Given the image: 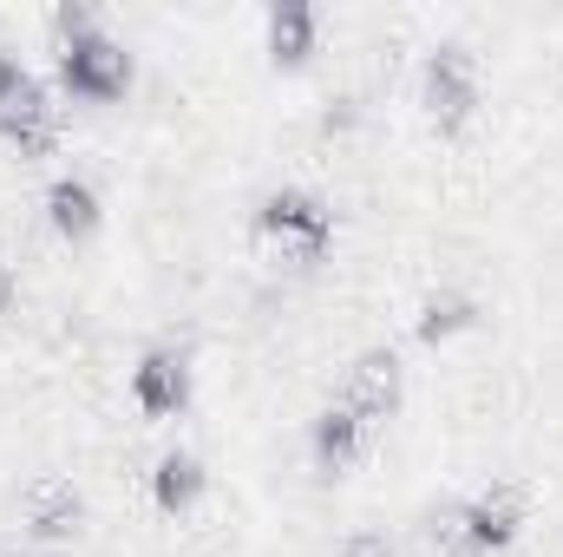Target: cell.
Segmentation results:
<instances>
[{
  "label": "cell",
  "mask_w": 563,
  "mask_h": 557,
  "mask_svg": "<svg viewBox=\"0 0 563 557\" xmlns=\"http://www.w3.org/2000/svg\"><path fill=\"white\" fill-rule=\"evenodd\" d=\"M420 99H426V112H432V125H445V132L478 112V66H472L465 46H432L426 53Z\"/></svg>",
  "instance_id": "obj_4"
},
{
  "label": "cell",
  "mask_w": 563,
  "mask_h": 557,
  "mask_svg": "<svg viewBox=\"0 0 563 557\" xmlns=\"http://www.w3.org/2000/svg\"><path fill=\"white\" fill-rule=\"evenodd\" d=\"M314 40H321V13H314L308 0L269 7V59H276V66H301V59L314 53Z\"/></svg>",
  "instance_id": "obj_10"
},
{
  "label": "cell",
  "mask_w": 563,
  "mask_h": 557,
  "mask_svg": "<svg viewBox=\"0 0 563 557\" xmlns=\"http://www.w3.org/2000/svg\"><path fill=\"white\" fill-rule=\"evenodd\" d=\"M46 223L66 237V243H86L99 223H106V204H99V184L79 177V171H59L46 184Z\"/></svg>",
  "instance_id": "obj_7"
},
{
  "label": "cell",
  "mask_w": 563,
  "mask_h": 557,
  "mask_svg": "<svg viewBox=\"0 0 563 557\" xmlns=\"http://www.w3.org/2000/svg\"><path fill=\"white\" fill-rule=\"evenodd\" d=\"M478 321V302L465 295V288H432L420 302V341H452V335H465Z\"/></svg>",
  "instance_id": "obj_12"
},
{
  "label": "cell",
  "mask_w": 563,
  "mask_h": 557,
  "mask_svg": "<svg viewBox=\"0 0 563 557\" xmlns=\"http://www.w3.org/2000/svg\"><path fill=\"white\" fill-rule=\"evenodd\" d=\"M132 401L151 419H170L190 407V354L184 348H144L132 368Z\"/></svg>",
  "instance_id": "obj_5"
},
{
  "label": "cell",
  "mask_w": 563,
  "mask_h": 557,
  "mask_svg": "<svg viewBox=\"0 0 563 557\" xmlns=\"http://www.w3.org/2000/svg\"><path fill=\"white\" fill-rule=\"evenodd\" d=\"M347 557H387V545H380V538H354V545H347Z\"/></svg>",
  "instance_id": "obj_15"
},
{
  "label": "cell",
  "mask_w": 563,
  "mask_h": 557,
  "mask_svg": "<svg viewBox=\"0 0 563 557\" xmlns=\"http://www.w3.org/2000/svg\"><path fill=\"white\" fill-rule=\"evenodd\" d=\"M256 237L282 250L288 263H321L328 256V243H334V210L314 197V190H301V184H282L269 190L263 204H256Z\"/></svg>",
  "instance_id": "obj_1"
},
{
  "label": "cell",
  "mask_w": 563,
  "mask_h": 557,
  "mask_svg": "<svg viewBox=\"0 0 563 557\" xmlns=\"http://www.w3.org/2000/svg\"><path fill=\"white\" fill-rule=\"evenodd\" d=\"M341 407H354L367 426H374V419H394V407H400V354H394V348H367V354L347 368Z\"/></svg>",
  "instance_id": "obj_6"
},
{
  "label": "cell",
  "mask_w": 563,
  "mask_h": 557,
  "mask_svg": "<svg viewBox=\"0 0 563 557\" xmlns=\"http://www.w3.org/2000/svg\"><path fill=\"white\" fill-rule=\"evenodd\" d=\"M361 446H367V419L354 414V407H321L314 426H308V459H314V472H347L354 459H361Z\"/></svg>",
  "instance_id": "obj_8"
},
{
  "label": "cell",
  "mask_w": 563,
  "mask_h": 557,
  "mask_svg": "<svg viewBox=\"0 0 563 557\" xmlns=\"http://www.w3.org/2000/svg\"><path fill=\"white\" fill-rule=\"evenodd\" d=\"M59 86H66L73 99L106 106V99H119V92L132 86V53H125L106 26H86V33L59 40Z\"/></svg>",
  "instance_id": "obj_3"
},
{
  "label": "cell",
  "mask_w": 563,
  "mask_h": 557,
  "mask_svg": "<svg viewBox=\"0 0 563 557\" xmlns=\"http://www.w3.org/2000/svg\"><path fill=\"white\" fill-rule=\"evenodd\" d=\"M151 499H157V512H190L197 499H203V459L197 452H164L157 459V472H151Z\"/></svg>",
  "instance_id": "obj_11"
},
{
  "label": "cell",
  "mask_w": 563,
  "mask_h": 557,
  "mask_svg": "<svg viewBox=\"0 0 563 557\" xmlns=\"http://www.w3.org/2000/svg\"><path fill=\"white\" fill-rule=\"evenodd\" d=\"M7 308H13V270L0 263V315H7Z\"/></svg>",
  "instance_id": "obj_16"
},
{
  "label": "cell",
  "mask_w": 563,
  "mask_h": 557,
  "mask_svg": "<svg viewBox=\"0 0 563 557\" xmlns=\"http://www.w3.org/2000/svg\"><path fill=\"white\" fill-rule=\"evenodd\" d=\"M0 139L13 144L20 157H46V151L59 144V112H53V99H46V92H26L20 106H7V112H0Z\"/></svg>",
  "instance_id": "obj_9"
},
{
  "label": "cell",
  "mask_w": 563,
  "mask_h": 557,
  "mask_svg": "<svg viewBox=\"0 0 563 557\" xmlns=\"http://www.w3.org/2000/svg\"><path fill=\"white\" fill-rule=\"evenodd\" d=\"M518 525H525V499L511 485H485V492H472V499L439 512V538H445V551H459V557L505 551L518 538Z\"/></svg>",
  "instance_id": "obj_2"
},
{
  "label": "cell",
  "mask_w": 563,
  "mask_h": 557,
  "mask_svg": "<svg viewBox=\"0 0 563 557\" xmlns=\"http://www.w3.org/2000/svg\"><path fill=\"white\" fill-rule=\"evenodd\" d=\"M26 92H40V79L26 73V59H20V53H0V112H7V106H20Z\"/></svg>",
  "instance_id": "obj_14"
},
{
  "label": "cell",
  "mask_w": 563,
  "mask_h": 557,
  "mask_svg": "<svg viewBox=\"0 0 563 557\" xmlns=\"http://www.w3.org/2000/svg\"><path fill=\"white\" fill-rule=\"evenodd\" d=\"M79 512H86V505H79L73 485H46V492L33 499V532H40V538H73V532H79Z\"/></svg>",
  "instance_id": "obj_13"
}]
</instances>
